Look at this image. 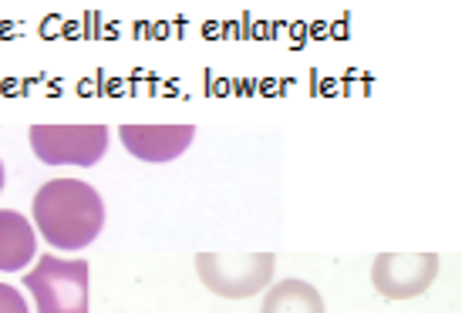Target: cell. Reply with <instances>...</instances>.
Masks as SVG:
<instances>
[{"label":"cell","instance_id":"9c48e42d","mask_svg":"<svg viewBox=\"0 0 465 313\" xmlns=\"http://www.w3.org/2000/svg\"><path fill=\"white\" fill-rule=\"evenodd\" d=\"M0 313H27V303L14 287L0 283Z\"/></svg>","mask_w":465,"mask_h":313},{"label":"cell","instance_id":"7a4b0ae2","mask_svg":"<svg viewBox=\"0 0 465 313\" xmlns=\"http://www.w3.org/2000/svg\"><path fill=\"white\" fill-rule=\"evenodd\" d=\"M31 290L37 313H88V263L84 259H58V256H37V269L24 277Z\"/></svg>","mask_w":465,"mask_h":313},{"label":"cell","instance_id":"8992f818","mask_svg":"<svg viewBox=\"0 0 465 313\" xmlns=\"http://www.w3.org/2000/svg\"><path fill=\"white\" fill-rule=\"evenodd\" d=\"M118 139L142 162H173L193 145V125H122Z\"/></svg>","mask_w":465,"mask_h":313},{"label":"cell","instance_id":"52a82bcc","mask_svg":"<svg viewBox=\"0 0 465 313\" xmlns=\"http://www.w3.org/2000/svg\"><path fill=\"white\" fill-rule=\"evenodd\" d=\"M37 253V236L21 212L0 209V273L24 269Z\"/></svg>","mask_w":465,"mask_h":313},{"label":"cell","instance_id":"5b68a950","mask_svg":"<svg viewBox=\"0 0 465 313\" xmlns=\"http://www.w3.org/2000/svg\"><path fill=\"white\" fill-rule=\"evenodd\" d=\"M439 277L435 253H381L371 267L374 290L388 300H411L421 297Z\"/></svg>","mask_w":465,"mask_h":313},{"label":"cell","instance_id":"ba28073f","mask_svg":"<svg viewBox=\"0 0 465 313\" xmlns=\"http://www.w3.org/2000/svg\"><path fill=\"white\" fill-rule=\"evenodd\" d=\"M260 313H324V300L303 279H280L267 290Z\"/></svg>","mask_w":465,"mask_h":313},{"label":"cell","instance_id":"3957f363","mask_svg":"<svg viewBox=\"0 0 465 313\" xmlns=\"http://www.w3.org/2000/svg\"><path fill=\"white\" fill-rule=\"evenodd\" d=\"M273 253H243V256H220V253H199L196 273L203 287L226 300H246L270 287L273 279Z\"/></svg>","mask_w":465,"mask_h":313},{"label":"cell","instance_id":"30bf717a","mask_svg":"<svg viewBox=\"0 0 465 313\" xmlns=\"http://www.w3.org/2000/svg\"><path fill=\"white\" fill-rule=\"evenodd\" d=\"M0 189H4V165H0Z\"/></svg>","mask_w":465,"mask_h":313},{"label":"cell","instance_id":"277c9868","mask_svg":"<svg viewBox=\"0 0 465 313\" xmlns=\"http://www.w3.org/2000/svg\"><path fill=\"white\" fill-rule=\"evenodd\" d=\"M31 149L45 165H94L108 152V128L31 125Z\"/></svg>","mask_w":465,"mask_h":313},{"label":"cell","instance_id":"6da1fadb","mask_svg":"<svg viewBox=\"0 0 465 313\" xmlns=\"http://www.w3.org/2000/svg\"><path fill=\"white\" fill-rule=\"evenodd\" d=\"M37 232L58 249H84L105 226L102 196L78 179H51L35 192Z\"/></svg>","mask_w":465,"mask_h":313}]
</instances>
